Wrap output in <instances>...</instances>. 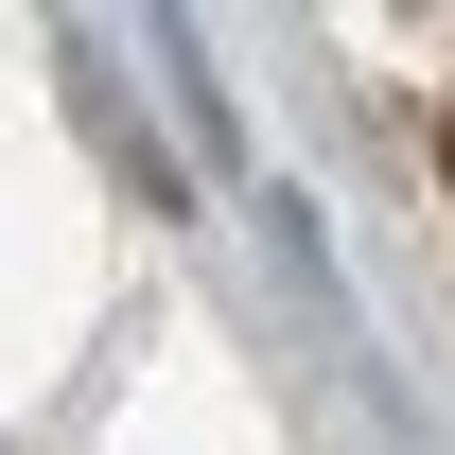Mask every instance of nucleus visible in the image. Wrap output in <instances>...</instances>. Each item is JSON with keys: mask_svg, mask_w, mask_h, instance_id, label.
<instances>
[{"mask_svg": "<svg viewBox=\"0 0 455 455\" xmlns=\"http://www.w3.org/2000/svg\"><path fill=\"white\" fill-rule=\"evenodd\" d=\"M438 175H455V140H438Z\"/></svg>", "mask_w": 455, "mask_h": 455, "instance_id": "nucleus-1", "label": "nucleus"}]
</instances>
